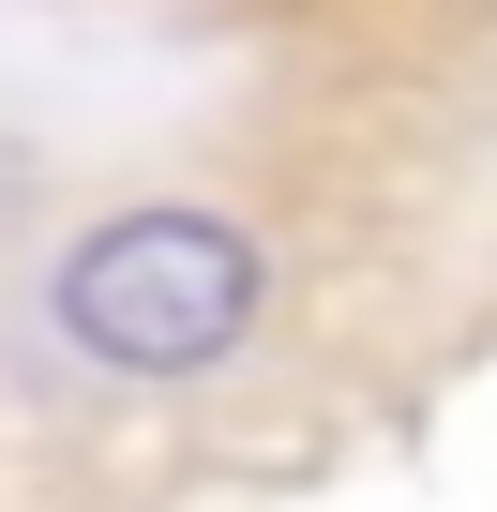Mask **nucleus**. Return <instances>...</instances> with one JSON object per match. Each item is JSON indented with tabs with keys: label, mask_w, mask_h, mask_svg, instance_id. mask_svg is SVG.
<instances>
[{
	"label": "nucleus",
	"mask_w": 497,
	"mask_h": 512,
	"mask_svg": "<svg viewBox=\"0 0 497 512\" xmlns=\"http://www.w3.org/2000/svg\"><path fill=\"white\" fill-rule=\"evenodd\" d=\"M46 302H61L76 362H106V377H211L241 332H257L272 256H257V226H226V211H106V226L61 241V287Z\"/></svg>",
	"instance_id": "f257e3e1"
}]
</instances>
